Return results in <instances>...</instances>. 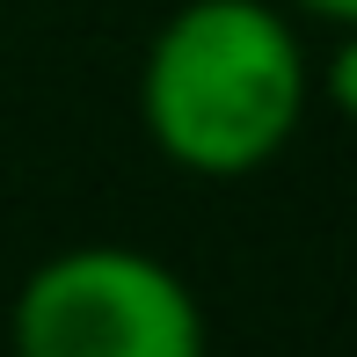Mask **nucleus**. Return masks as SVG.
<instances>
[{"mask_svg":"<svg viewBox=\"0 0 357 357\" xmlns=\"http://www.w3.org/2000/svg\"><path fill=\"white\" fill-rule=\"evenodd\" d=\"M291 15H314V22H328V29H350L357 0H291Z\"/></svg>","mask_w":357,"mask_h":357,"instance_id":"obj_4","label":"nucleus"},{"mask_svg":"<svg viewBox=\"0 0 357 357\" xmlns=\"http://www.w3.org/2000/svg\"><path fill=\"white\" fill-rule=\"evenodd\" d=\"M212 328L175 263L124 241L59 248L15 291V357H204Z\"/></svg>","mask_w":357,"mask_h":357,"instance_id":"obj_2","label":"nucleus"},{"mask_svg":"<svg viewBox=\"0 0 357 357\" xmlns=\"http://www.w3.org/2000/svg\"><path fill=\"white\" fill-rule=\"evenodd\" d=\"M321 95H328V109L335 117H350L357 124V22L350 29H335V44H328V59H321Z\"/></svg>","mask_w":357,"mask_h":357,"instance_id":"obj_3","label":"nucleus"},{"mask_svg":"<svg viewBox=\"0 0 357 357\" xmlns=\"http://www.w3.org/2000/svg\"><path fill=\"white\" fill-rule=\"evenodd\" d=\"M314 102V59L270 0H183L139 66V124L183 175H255Z\"/></svg>","mask_w":357,"mask_h":357,"instance_id":"obj_1","label":"nucleus"}]
</instances>
